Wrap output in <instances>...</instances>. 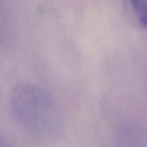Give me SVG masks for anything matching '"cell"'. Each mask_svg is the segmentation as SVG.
<instances>
[{
    "label": "cell",
    "mask_w": 147,
    "mask_h": 147,
    "mask_svg": "<svg viewBox=\"0 0 147 147\" xmlns=\"http://www.w3.org/2000/svg\"><path fill=\"white\" fill-rule=\"evenodd\" d=\"M10 109L18 125L36 139L53 140L62 129L63 118L58 102L38 85H16L10 95Z\"/></svg>",
    "instance_id": "1"
},
{
    "label": "cell",
    "mask_w": 147,
    "mask_h": 147,
    "mask_svg": "<svg viewBox=\"0 0 147 147\" xmlns=\"http://www.w3.org/2000/svg\"><path fill=\"white\" fill-rule=\"evenodd\" d=\"M109 147H146V133L140 123L128 121L119 124L109 138Z\"/></svg>",
    "instance_id": "2"
},
{
    "label": "cell",
    "mask_w": 147,
    "mask_h": 147,
    "mask_svg": "<svg viewBox=\"0 0 147 147\" xmlns=\"http://www.w3.org/2000/svg\"><path fill=\"white\" fill-rule=\"evenodd\" d=\"M127 11L137 24L141 28L146 27V0H122Z\"/></svg>",
    "instance_id": "3"
},
{
    "label": "cell",
    "mask_w": 147,
    "mask_h": 147,
    "mask_svg": "<svg viewBox=\"0 0 147 147\" xmlns=\"http://www.w3.org/2000/svg\"><path fill=\"white\" fill-rule=\"evenodd\" d=\"M5 19H4V14L3 10V5L2 1L0 0V42H2L4 39L5 35Z\"/></svg>",
    "instance_id": "4"
},
{
    "label": "cell",
    "mask_w": 147,
    "mask_h": 147,
    "mask_svg": "<svg viewBox=\"0 0 147 147\" xmlns=\"http://www.w3.org/2000/svg\"><path fill=\"white\" fill-rule=\"evenodd\" d=\"M0 147H10L7 143V141L1 135H0Z\"/></svg>",
    "instance_id": "5"
}]
</instances>
